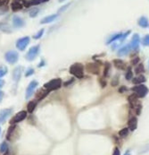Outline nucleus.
<instances>
[{
  "label": "nucleus",
  "instance_id": "obj_1",
  "mask_svg": "<svg viewBox=\"0 0 149 155\" xmlns=\"http://www.w3.org/2000/svg\"><path fill=\"white\" fill-rule=\"evenodd\" d=\"M70 73L75 77L81 79L84 76V66L80 63H75L70 67Z\"/></svg>",
  "mask_w": 149,
  "mask_h": 155
},
{
  "label": "nucleus",
  "instance_id": "obj_2",
  "mask_svg": "<svg viewBox=\"0 0 149 155\" xmlns=\"http://www.w3.org/2000/svg\"><path fill=\"white\" fill-rule=\"evenodd\" d=\"M61 86H62V80L60 78L53 79V80H51V81H49V82H48L44 84V88L47 90H48L49 92L57 90Z\"/></svg>",
  "mask_w": 149,
  "mask_h": 155
},
{
  "label": "nucleus",
  "instance_id": "obj_3",
  "mask_svg": "<svg viewBox=\"0 0 149 155\" xmlns=\"http://www.w3.org/2000/svg\"><path fill=\"white\" fill-rule=\"evenodd\" d=\"M132 92L138 97V98H144L148 93L147 87L144 84H138L132 88Z\"/></svg>",
  "mask_w": 149,
  "mask_h": 155
},
{
  "label": "nucleus",
  "instance_id": "obj_4",
  "mask_svg": "<svg viewBox=\"0 0 149 155\" xmlns=\"http://www.w3.org/2000/svg\"><path fill=\"white\" fill-rule=\"evenodd\" d=\"M39 49H40L39 45H36V46L31 47L29 50L28 53L26 54V59L29 61H33L37 57V56L39 52Z\"/></svg>",
  "mask_w": 149,
  "mask_h": 155
},
{
  "label": "nucleus",
  "instance_id": "obj_5",
  "mask_svg": "<svg viewBox=\"0 0 149 155\" xmlns=\"http://www.w3.org/2000/svg\"><path fill=\"white\" fill-rule=\"evenodd\" d=\"M5 58H6V62H8L9 64L13 65V64H15L18 61L19 54L15 50H11V51H8L5 55Z\"/></svg>",
  "mask_w": 149,
  "mask_h": 155
},
{
  "label": "nucleus",
  "instance_id": "obj_6",
  "mask_svg": "<svg viewBox=\"0 0 149 155\" xmlns=\"http://www.w3.org/2000/svg\"><path fill=\"white\" fill-rule=\"evenodd\" d=\"M29 43H30V37L21 38L16 41V48L21 51H23L29 45Z\"/></svg>",
  "mask_w": 149,
  "mask_h": 155
},
{
  "label": "nucleus",
  "instance_id": "obj_7",
  "mask_svg": "<svg viewBox=\"0 0 149 155\" xmlns=\"http://www.w3.org/2000/svg\"><path fill=\"white\" fill-rule=\"evenodd\" d=\"M38 85V81H36V80H33V81H31V82L29 83V85H28V87H27V89H26V94H25L26 100L30 99V98L33 95V93H34V92H35V89L37 88Z\"/></svg>",
  "mask_w": 149,
  "mask_h": 155
},
{
  "label": "nucleus",
  "instance_id": "obj_8",
  "mask_svg": "<svg viewBox=\"0 0 149 155\" xmlns=\"http://www.w3.org/2000/svg\"><path fill=\"white\" fill-rule=\"evenodd\" d=\"M86 70L93 75H98L99 74V65L96 63H88L85 66Z\"/></svg>",
  "mask_w": 149,
  "mask_h": 155
},
{
  "label": "nucleus",
  "instance_id": "obj_9",
  "mask_svg": "<svg viewBox=\"0 0 149 155\" xmlns=\"http://www.w3.org/2000/svg\"><path fill=\"white\" fill-rule=\"evenodd\" d=\"M26 117H27V112H26V111H23H23L18 112V113L11 119L10 123H11L12 125L16 124V123H19V122H21V121L24 120V119L26 118Z\"/></svg>",
  "mask_w": 149,
  "mask_h": 155
},
{
  "label": "nucleus",
  "instance_id": "obj_10",
  "mask_svg": "<svg viewBox=\"0 0 149 155\" xmlns=\"http://www.w3.org/2000/svg\"><path fill=\"white\" fill-rule=\"evenodd\" d=\"M141 43V39H140V37L138 33H135L133 36H132V39H131V50H138L139 49V45Z\"/></svg>",
  "mask_w": 149,
  "mask_h": 155
},
{
  "label": "nucleus",
  "instance_id": "obj_11",
  "mask_svg": "<svg viewBox=\"0 0 149 155\" xmlns=\"http://www.w3.org/2000/svg\"><path fill=\"white\" fill-rule=\"evenodd\" d=\"M23 71V66H17V67L14 68L13 72V79L15 83H18L22 77V74Z\"/></svg>",
  "mask_w": 149,
  "mask_h": 155
},
{
  "label": "nucleus",
  "instance_id": "obj_12",
  "mask_svg": "<svg viewBox=\"0 0 149 155\" xmlns=\"http://www.w3.org/2000/svg\"><path fill=\"white\" fill-rule=\"evenodd\" d=\"M13 25L15 28H22L25 25V22L23 18H21L17 15H14L13 17Z\"/></svg>",
  "mask_w": 149,
  "mask_h": 155
},
{
  "label": "nucleus",
  "instance_id": "obj_13",
  "mask_svg": "<svg viewBox=\"0 0 149 155\" xmlns=\"http://www.w3.org/2000/svg\"><path fill=\"white\" fill-rule=\"evenodd\" d=\"M131 51V44H127V45L121 47V49H119L118 52H117V55L119 57H123V56H127L130 52Z\"/></svg>",
  "mask_w": 149,
  "mask_h": 155
},
{
  "label": "nucleus",
  "instance_id": "obj_14",
  "mask_svg": "<svg viewBox=\"0 0 149 155\" xmlns=\"http://www.w3.org/2000/svg\"><path fill=\"white\" fill-rule=\"evenodd\" d=\"M23 0H13V2L12 3L11 5V7H12V10L13 12H17V11H20L22 10L23 7L24 6H23V3H22Z\"/></svg>",
  "mask_w": 149,
  "mask_h": 155
},
{
  "label": "nucleus",
  "instance_id": "obj_15",
  "mask_svg": "<svg viewBox=\"0 0 149 155\" xmlns=\"http://www.w3.org/2000/svg\"><path fill=\"white\" fill-rule=\"evenodd\" d=\"M13 112L12 108H5L0 111V122H4Z\"/></svg>",
  "mask_w": 149,
  "mask_h": 155
},
{
  "label": "nucleus",
  "instance_id": "obj_16",
  "mask_svg": "<svg viewBox=\"0 0 149 155\" xmlns=\"http://www.w3.org/2000/svg\"><path fill=\"white\" fill-rule=\"evenodd\" d=\"M114 65L115 67L119 70H126L128 68L126 63L124 61H122L121 59H114Z\"/></svg>",
  "mask_w": 149,
  "mask_h": 155
},
{
  "label": "nucleus",
  "instance_id": "obj_17",
  "mask_svg": "<svg viewBox=\"0 0 149 155\" xmlns=\"http://www.w3.org/2000/svg\"><path fill=\"white\" fill-rule=\"evenodd\" d=\"M57 17H58V14H51V15L46 16L40 21V24H46L52 23V22H54Z\"/></svg>",
  "mask_w": 149,
  "mask_h": 155
},
{
  "label": "nucleus",
  "instance_id": "obj_18",
  "mask_svg": "<svg viewBox=\"0 0 149 155\" xmlns=\"http://www.w3.org/2000/svg\"><path fill=\"white\" fill-rule=\"evenodd\" d=\"M47 1H48V0H31V1H23V6L26 7H30L31 6H37Z\"/></svg>",
  "mask_w": 149,
  "mask_h": 155
},
{
  "label": "nucleus",
  "instance_id": "obj_19",
  "mask_svg": "<svg viewBox=\"0 0 149 155\" xmlns=\"http://www.w3.org/2000/svg\"><path fill=\"white\" fill-rule=\"evenodd\" d=\"M138 24L142 27V28H147L149 26V22L148 19L145 16H141L138 20Z\"/></svg>",
  "mask_w": 149,
  "mask_h": 155
},
{
  "label": "nucleus",
  "instance_id": "obj_20",
  "mask_svg": "<svg viewBox=\"0 0 149 155\" xmlns=\"http://www.w3.org/2000/svg\"><path fill=\"white\" fill-rule=\"evenodd\" d=\"M137 126H138V119L137 118L133 117L129 121V129L131 131H134L135 129H137Z\"/></svg>",
  "mask_w": 149,
  "mask_h": 155
},
{
  "label": "nucleus",
  "instance_id": "obj_21",
  "mask_svg": "<svg viewBox=\"0 0 149 155\" xmlns=\"http://www.w3.org/2000/svg\"><path fill=\"white\" fill-rule=\"evenodd\" d=\"M50 92L48 91V90H39L38 91V94H37V100H43L48 93H49Z\"/></svg>",
  "mask_w": 149,
  "mask_h": 155
},
{
  "label": "nucleus",
  "instance_id": "obj_22",
  "mask_svg": "<svg viewBox=\"0 0 149 155\" xmlns=\"http://www.w3.org/2000/svg\"><path fill=\"white\" fill-rule=\"evenodd\" d=\"M122 34H123V33L119 32V33H115V34L112 35V36L109 38V39L107 40V42H106V44H111V43H113V42H115V41L118 40V39H121Z\"/></svg>",
  "mask_w": 149,
  "mask_h": 155
},
{
  "label": "nucleus",
  "instance_id": "obj_23",
  "mask_svg": "<svg viewBox=\"0 0 149 155\" xmlns=\"http://www.w3.org/2000/svg\"><path fill=\"white\" fill-rule=\"evenodd\" d=\"M138 98V97L135 93L130 95L129 98H128V100H129V103H130V105H131V108H136V103H137Z\"/></svg>",
  "mask_w": 149,
  "mask_h": 155
},
{
  "label": "nucleus",
  "instance_id": "obj_24",
  "mask_svg": "<svg viewBox=\"0 0 149 155\" xmlns=\"http://www.w3.org/2000/svg\"><path fill=\"white\" fill-rule=\"evenodd\" d=\"M145 82V77L144 75H138L137 77L133 78L132 79V83L135 84V85H138V84H142L143 83Z\"/></svg>",
  "mask_w": 149,
  "mask_h": 155
},
{
  "label": "nucleus",
  "instance_id": "obj_25",
  "mask_svg": "<svg viewBox=\"0 0 149 155\" xmlns=\"http://www.w3.org/2000/svg\"><path fill=\"white\" fill-rule=\"evenodd\" d=\"M15 127H16V126L13 124V125H11V126L8 128L7 134H6V139H7V140H11V137H12V136L13 135V132H14Z\"/></svg>",
  "mask_w": 149,
  "mask_h": 155
},
{
  "label": "nucleus",
  "instance_id": "obj_26",
  "mask_svg": "<svg viewBox=\"0 0 149 155\" xmlns=\"http://www.w3.org/2000/svg\"><path fill=\"white\" fill-rule=\"evenodd\" d=\"M8 149H9V147H8V144L6 142H3L1 144H0V152H1L2 154L7 153Z\"/></svg>",
  "mask_w": 149,
  "mask_h": 155
},
{
  "label": "nucleus",
  "instance_id": "obj_27",
  "mask_svg": "<svg viewBox=\"0 0 149 155\" xmlns=\"http://www.w3.org/2000/svg\"><path fill=\"white\" fill-rule=\"evenodd\" d=\"M110 69H111V65L110 63H105V65H104V78L107 77L109 75V73H110Z\"/></svg>",
  "mask_w": 149,
  "mask_h": 155
},
{
  "label": "nucleus",
  "instance_id": "obj_28",
  "mask_svg": "<svg viewBox=\"0 0 149 155\" xmlns=\"http://www.w3.org/2000/svg\"><path fill=\"white\" fill-rule=\"evenodd\" d=\"M37 106V103L35 101H30L27 105V110L29 113H32L34 111V109Z\"/></svg>",
  "mask_w": 149,
  "mask_h": 155
},
{
  "label": "nucleus",
  "instance_id": "obj_29",
  "mask_svg": "<svg viewBox=\"0 0 149 155\" xmlns=\"http://www.w3.org/2000/svg\"><path fill=\"white\" fill-rule=\"evenodd\" d=\"M126 74H125V78H126V80L127 81H130V80H131L132 78H133V72H132V70H131V67H128L127 69H126Z\"/></svg>",
  "mask_w": 149,
  "mask_h": 155
},
{
  "label": "nucleus",
  "instance_id": "obj_30",
  "mask_svg": "<svg viewBox=\"0 0 149 155\" xmlns=\"http://www.w3.org/2000/svg\"><path fill=\"white\" fill-rule=\"evenodd\" d=\"M145 72V67H144V65L139 63L136 65V68H135V73L137 75H139L141 73H144Z\"/></svg>",
  "mask_w": 149,
  "mask_h": 155
},
{
  "label": "nucleus",
  "instance_id": "obj_31",
  "mask_svg": "<svg viewBox=\"0 0 149 155\" xmlns=\"http://www.w3.org/2000/svg\"><path fill=\"white\" fill-rule=\"evenodd\" d=\"M8 72V69L6 66L5 65H1L0 66V78H2L3 76H5Z\"/></svg>",
  "mask_w": 149,
  "mask_h": 155
},
{
  "label": "nucleus",
  "instance_id": "obj_32",
  "mask_svg": "<svg viewBox=\"0 0 149 155\" xmlns=\"http://www.w3.org/2000/svg\"><path fill=\"white\" fill-rule=\"evenodd\" d=\"M128 134H129V128L128 127H125L119 132V136L121 137H125L126 136H128Z\"/></svg>",
  "mask_w": 149,
  "mask_h": 155
},
{
  "label": "nucleus",
  "instance_id": "obj_33",
  "mask_svg": "<svg viewBox=\"0 0 149 155\" xmlns=\"http://www.w3.org/2000/svg\"><path fill=\"white\" fill-rule=\"evenodd\" d=\"M0 31H3L4 32H11V29L7 24H0Z\"/></svg>",
  "mask_w": 149,
  "mask_h": 155
},
{
  "label": "nucleus",
  "instance_id": "obj_34",
  "mask_svg": "<svg viewBox=\"0 0 149 155\" xmlns=\"http://www.w3.org/2000/svg\"><path fill=\"white\" fill-rule=\"evenodd\" d=\"M141 43L144 46H149V34L145 35L142 39H141Z\"/></svg>",
  "mask_w": 149,
  "mask_h": 155
},
{
  "label": "nucleus",
  "instance_id": "obj_35",
  "mask_svg": "<svg viewBox=\"0 0 149 155\" xmlns=\"http://www.w3.org/2000/svg\"><path fill=\"white\" fill-rule=\"evenodd\" d=\"M44 32H45V30L44 29H41L40 31H38L34 36H33V38L35 39H40L42 36H43V34H44Z\"/></svg>",
  "mask_w": 149,
  "mask_h": 155
},
{
  "label": "nucleus",
  "instance_id": "obj_36",
  "mask_svg": "<svg viewBox=\"0 0 149 155\" xmlns=\"http://www.w3.org/2000/svg\"><path fill=\"white\" fill-rule=\"evenodd\" d=\"M38 12H39L38 8H33V9H32V10L30 12V16L33 18V17H35V16H37V15H38Z\"/></svg>",
  "mask_w": 149,
  "mask_h": 155
},
{
  "label": "nucleus",
  "instance_id": "obj_37",
  "mask_svg": "<svg viewBox=\"0 0 149 155\" xmlns=\"http://www.w3.org/2000/svg\"><path fill=\"white\" fill-rule=\"evenodd\" d=\"M118 77H119V76L116 75V76L114 78V80H113L112 83H111L112 86H117V85H118V83H119V78H118Z\"/></svg>",
  "mask_w": 149,
  "mask_h": 155
},
{
  "label": "nucleus",
  "instance_id": "obj_38",
  "mask_svg": "<svg viewBox=\"0 0 149 155\" xmlns=\"http://www.w3.org/2000/svg\"><path fill=\"white\" fill-rule=\"evenodd\" d=\"M34 74V69L33 68H29L27 71H26V73H25V76L26 77H28V76H31V75H32Z\"/></svg>",
  "mask_w": 149,
  "mask_h": 155
},
{
  "label": "nucleus",
  "instance_id": "obj_39",
  "mask_svg": "<svg viewBox=\"0 0 149 155\" xmlns=\"http://www.w3.org/2000/svg\"><path fill=\"white\" fill-rule=\"evenodd\" d=\"M139 61H140V59H139V57H136L135 58H133L132 60H131V65H137L138 64H139Z\"/></svg>",
  "mask_w": 149,
  "mask_h": 155
},
{
  "label": "nucleus",
  "instance_id": "obj_40",
  "mask_svg": "<svg viewBox=\"0 0 149 155\" xmlns=\"http://www.w3.org/2000/svg\"><path fill=\"white\" fill-rule=\"evenodd\" d=\"M6 12H7V7H6V6H4V7H3V6L0 7V15H1V14H6Z\"/></svg>",
  "mask_w": 149,
  "mask_h": 155
},
{
  "label": "nucleus",
  "instance_id": "obj_41",
  "mask_svg": "<svg viewBox=\"0 0 149 155\" xmlns=\"http://www.w3.org/2000/svg\"><path fill=\"white\" fill-rule=\"evenodd\" d=\"M128 91V88L127 87H125V86H121L120 89H119V93H126Z\"/></svg>",
  "mask_w": 149,
  "mask_h": 155
},
{
  "label": "nucleus",
  "instance_id": "obj_42",
  "mask_svg": "<svg viewBox=\"0 0 149 155\" xmlns=\"http://www.w3.org/2000/svg\"><path fill=\"white\" fill-rule=\"evenodd\" d=\"M70 5H71V3H69V4L65 5V6H63L62 7H61V8L59 9V13H61V12H62V11H65V9H66V8H68Z\"/></svg>",
  "mask_w": 149,
  "mask_h": 155
},
{
  "label": "nucleus",
  "instance_id": "obj_43",
  "mask_svg": "<svg viewBox=\"0 0 149 155\" xmlns=\"http://www.w3.org/2000/svg\"><path fill=\"white\" fill-rule=\"evenodd\" d=\"M141 108H142V106H141L140 104H138V105L136 107V112H137L138 115H140V110H141Z\"/></svg>",
  "mask_w": 149,
  "mask_h": 155
},
{
  "label": "nucleus",
  "instance_id": "obj_44",
  "mask_svg": "<svg viewBox=\"0 0 149 155\" xmlns=\"http://www.w3.org/2000/svg\"><path fill=\"white\" fill-rule=\"evenodd\" d=\"M8 1H9V0H0V7L6 6L8 3Z\"/></svg>",
  "mask_w": 149,
  "mask_h": 155
},
{
  "label": "nucleus",
  "instance_id": "obj_45",
  "mask_svg": "<svg viewBox=\"0 0 149 155\" xmlns=\"http://www.w3.org/2000/svg\"><path fill=\"white\" fill-rule=\"evenodd\" d=\"M100 83H101L102 87H105V86H106V84H107V83H106V81L104 80V77L100 79Z\"/></svg>",
  "mask_w": 149,
  "mask_h": 155
},
{
  "label": "nucleus",
  "instance_id": "obj_46",
  "mask_svg": "<svg viewBox=\"0 0 149 155\" xmlns=\"http://www.w3.org/2000/svg\"><path fill=\"white\" fill-rule=\"evenodd\" d=\"M113 155H120V151H119V149H118V148H115V149H114Z\"/></svg>",
  "mask_w": 149,
  "mask_h": 155
},
{
  "label": "nucleus",
  "instance_id": "obj_47",
  "mask_svg": "<svg viewBox=\"0 0 149 155\" xmlns=\"http://www.w3.org/2000/svg\"><path fill=\"white\" fill-rule=\"evenodd\" d=\"M4 85H5V81L2 80V79H0V89H1Z\"/></svg>",
  "mask_w": 149,
  "mask_h": 155
},
{
  "label": "nucleus",
  "instance_id": "obj_48",
  "mask_svg": "<svg viewBox=\"0 0 149 155\" xmlns=\"http://www.w3.org/2000/svg\"><path fill=\"white\" fill-rule=\"evenodd\" d=\"M3 97H4V93H3L2 91H0V102L2 101V100H3Z\"/></svg>",
  "mask_w": 149,
  "mask_h": 155
},
{
  "label": "nucleus",
  "instance_id": "obj_49",
  "mask_svg": "<svg viewBox=\"0 0 149 155\" xmlns=\"http://www.w3.org/2000/svg\"><path fill=\"white\" fill-rule=\"evenodd\" d=\"M72 81H73V80H70V81H68L67 83H65V86H67V85H68L69 83H72Z\"/></svg>",
  "mask_w": 149,
  "mask_h": 155
},
{
  "label": "nucleus",
  "instance_id": "obj_50",
  "mask_svg": "<svg viewBox=\"0 0 149 155\" xmlns=\"http://www.w3.org/2000/svg\"><path fill=\"white\" fill-rule=\"evenodd\" d=\"M124 155H131V151H129L128 150L125 153H124Z\"/></svg>",
  "mask_w": 149,
  "mask_h": 155
},
{
  "label": "nucleus",
  "instance_id": "obj_51",
  "mask_svg": "<svg viewBox=\"0 0 149 155\" xmlns=\"http://www.w3.org/2000/svg\"><path fill=\"white\" fill-rule=\"evenodd\" d=\"M65 0H59V2H63Z\"/></svg>",
  "mask_w": 149,
  "mask_h": 155
},
{
  "label": "nucleus",
  "instance_id": "obj_52",
  "mask_svg": "<svg viewBox=\"0 0 149 155\" xmlns=\"http://www.w3.org/2000/svg\"><path fill=\"white\" fill-rule=\"evenodd\" d=\"M0 133H1V128H0Z\"/></svg>",
  "mask_w": 149,
  "mask_h": 155
},
{
  "label": "nucleus",
  "instance_id": "obj_53",
  "mask_svg": "<svg viewBox=\"0 0 149 155\" xmlns=\"http://www.w3.org/2000/svg\"><path fill=\"white\" fill-rule=\"evenodd\" d=\"M148 67H149V63H148Z\"/></svg>",
  "mask_w": 149,
  "mask_h": 155
}]
</instances>
